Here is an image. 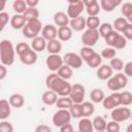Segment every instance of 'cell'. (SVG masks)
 Instances as JSON below:
<instances>
[{
    "label": "cell",
    "instance_id": "cell-1",
    "mask_svg": "<svg viewBox=\"0 0 132 132\" xmlns=\"http://www.w3.org/2000/svg\"><path fill=\"white\" fill-rule=\"evenodd\" d=\"M45 85L48 90L54 91L60 97L69 96L71 93L72 86L65 79L61 78L56 72H52L45 78Z\"/></svg>",
    "mask_w": 132,
    "mask_h": 132
},
{
    "label": "cell",
    "instance_id": "cell-2",
    "mask_svg": "<svg viewBox=\"0 0 132 132\" xmlns=\"http://www.w3.org/2000/svg\"><path fill=\"white\" fill-rule=\"evenodd\" d=\"M14 54L15 48L13 47L11 41L9 40H2L0 42V60L1 64L5 66H10L14 62Z\"/></svg>",
    "mask_w": 132,
    "mask_h": 132
},
{
    "label": "cell",
    "instance_id": "cell-3",
    "mask_svg": "<svg viewBox=\"0 0 132 132\" xmlns=\"http://www.w3.org/2000/svg\"><path fill=\"white\" fill-rule=\"evenodd\" d=\"M41 31H42V27H41V22L39 21V19L28 21L26 26L22 30L23 35L29 39H34L35 37L38 36V34Z\"/></svg>",
    "mask_w": 132,
    "mask_h": 132
},
{
    "label": "cell",
    "instance_id": "cell-4",
    "mask_svg": "<svg viewBox=\"0 0 132 132\" xmlns=\"http://www.w3.org/2000/svg\"><path fill=\"white\" fill-rule=\"evenodd\" d=\"M128 84V78L126 74L124 73H117L116 75H112L108 80H107V88L110 91L118 92L119 90L124 89Z\"/></svg>",
    "mask_w": 132,
    "mask_h": 132
},
{
    "label": "cell",
    "instance_id": "cell-5",
    "mask_svg": "<svg viewBox=\"0 0 132 132\" xmlns=\"http://www.w3.org/2000/svg\"><path fill=\"white\" fill-rule=\"evenodd\" d=\"M71 118L69 109H58L53 116V124L56 127L61 128L65 124L70 123Z\"/></svg>",
    "mask_w": 132,
    "mask_h": 132
},
{
    "label": "cell",
    "instance_id": "cell-6",
    "mask_svg": "<svg viewBox=\"0 0 132 132\" xmlns=\"http://www.w3.org/2000/svg\"><path fill=\"white\" fill-rule=\"evenodd\" d=\"M100 34H99V30H91V29H87L82 35H81V41L85 44V46H94L97 41L99 40Z\"/></svg>",
    "mask_w": 132,
    "mask_h": 132
},
{
    "label": "cell",
    "instance_id": "cell-7",
    "mask_svg": "<svg viewBox=\"0 0 132 132\" xmlns=\"http://www.w3.org/2000/svg\"><path fill=\"white\" fill-rule=\"evenodd\" d=\"M85 95H86V89H85V87L82 85H80V84H74V85H72L71 93H70L69 97L71 98V100H72L73 103L81 104L84 102Z\"/></svg>",
    "mask_w": 132,
    "mask_h": 132
},
{
    "label": "cell",
    "instance_id": "cell-8",
    "mask_svg": "<svg viewBox=\"0 0 132 132\" xmlns=\"http://www.w3.org/2000/svg\"><path fill=\"white\" fill-rule=\"evenodd\" d=\"M63 61L65 65H68L72 69H78L81 67L82 64V59L78 54L75 53H67L63 56Z\"/></svg>",
    "mask_w": 132,
    "mask_h": 132
},
{
    "label": "cell",
    "instance_id": "cell-9",
    "mask_svg": "<svg viewBox=\"0 0 132 132\" xmlns=\"http://www.w3.org/2000/svg\"><path fill=\"white\" fill-rule=\"evenodd\" d=\"M85 9L84 1H70L67 7V15L69 19H75L80 16V13Z\"/></svg>",
    "mask_w": 132,
    "mask_h": 132
},
{
    "label": "cell",
    "instance_id": "cell-10",
    "mask_svg": "<svg viewBox=\"0 0 132 132\" xmlns=\"http://www.w3.org/2000/svg\"><path fill=\"white\" fill-rule=\"evenodd\" d=\"M102 105L105 109H114L116 107L122 105L121 101V93L119 92H113L111 95L107 96L104 98L102 101Z\"/></svg>",
    "mask_w": 132,
    "mask_h": 132
},
{
    "label": "cell",
    "instance_id": "cell-11",
    "mask_svg": "<svg viewBox=\"0 0 132 132\" xmlns=\"http://www.w3.org/2000/svg\"><path fill=\"white\" fill-rule=\"evenodd\" d=\"M111 119L118 123L125 122L131 117V110L128 107H116L111 111Z\"/></svg>",
    "mask_w": 132,
    "mask_h": 132
},
{
    "label": "cell",
    "instance_id": "cell-12",
    "mask_svg": "<svg viewBox=\"0 0 132 132\" xmlns=\"http://www.w3.org/2000/svg\"><path fill=\"white\" fill-rule=\"evenodd\" d=\"M45 64L52 72H56L64 65L63 57H61L60 55H48L45 60Z\"/></svg>",
    "mask_w": 132,
    "mask_h": 132
},
{
    "label": "cell",
    "instance_id": "cell-13",
    "mask_svg": "<svg viewBox=\"0 0 132 132\" xmlns=\"http://www.w3.org/2000/svg\"><path fill=\"white\" fill-rule=\"evenodd\" d=\"M84 4L89 16H97V14L101 9L99 2L97 0H85Z\"/></svg>",
    "mask_w": 132,
    "mask_h": 132
},
{
    "label": "cell",
    "instance_id": "cell-14",
    "mask_svg": "<svg viewBox=\"0 0 132 132\" xmlns=\"http://www.w3.org/2000/svg\"><path fill=\"white\" fill-rule=\"evenodd\" d=\"M41 36L46 40V41H50V40H54L58 37V29L56 28V26L54 25H45L43 28H42V31H41Z\"/></svg>",
    "mask_w": 132,
    "mask_h": 132
},
{
    "label": "cell",
    "instance_id": "cell-15",
    "mask_svg": "<svg viewBox=\"0 0 132 132\" xmlns=\"http://www.w3.org/2000/svg\"><path fill=\"white\" fill-rule=\"evenodd\" d=\"M112 68L109 65H101L97 68V77L101 80H108L112 76Z\"/></svg>",
    "mask_w": 132,
    "mask_h": 132
},
{
    "label": "cell",
    "instance_id": "cell-16",
    "mask_svg": "<svg viewBox=\"0 0 132 132\" xmlns=\"http://www.w3.org/2000/svg\"><path fill=\"white\" fill-rule=\"evenodd\" d=\"M27 22L28 21L24 14H14L10 19V26L15 30H20V29L23 30V28L26 26Z\"/></svg>",
    "mask_w": 132,
    "mask_h": 132
},
{
    "label": "cell",
    "instance_id": "cell-17",
    "mask_svg": "<svg viewBox=\"0 0 132 132\" xmlns=\"http://www.w3.org/2000/svg\"><path fill=\"white\" fill-rule=\"evenodd\" d=\"M54 22L60 28V27L69 26L70 20H69V16L67 15V13H65L63 11H58V12H56L54 14Z\"/></svg>",
    "mask_w": 132,
    "mask_h": 132
},
{
    "label": "cell",
    "instance_id": "cell-18",
    "mask_svg": "<svg viewBox=\"0 0 132 132\" xmlns=\"http://www.w3.org/2000/svg\"><path fill=\"white\" fill-rule=\"evenodd\" d=\"M69 26L74 31H82L87 27V20L84 16L80 15L78 18H75V19L70 20Z\"/></svg>",
    "mask_w": 132,
    "mask_h": 132
},
{
    "label": "cell",
    "instance_id": "cell-19",
    "mask_svg": "<svg viewBox=\"0 0 132 132\" xmlns=\"http://www.w3.org/2000/svg\"><path fill=\"white\" fill-rule=\"evenodd\" d=\"M11 112V105L8 100L1 99L0 100V119L1 121H4L10 116Z\"/></svg>",
    "mask_w": 132,
    "mask_h": 132
},
{
    "label": "cell",
    "instance_id": "cell-20",
    "mask_svg": "<svg viewBox=\"0 0 132 132\" xmlns=\"http://www.w3.org/2000/svg\"><path fill=\"white\" fill-rule=\"evenodd\" d=\"M46 44H47V41L42 36H37L34 39H32L31 47L35 52H42L46 48Z\"/></svg>",
    "mask_w": 132,
    "mask_h": 132
},
{
    "label": "cell",
    "instance_id": "cell-21",
    "mask_svg": "<svg viewBox=\"0 0 132 132\" xmlns=\"http://www.w3.org/2000/svg\"><path fill=\"white\" fill-rule=\"evenodd\" d=\"M20 60L25 65H33L37 61V54H36L35 51L30 50L29 52H27L26 54H24L23 56H21L20 57Z\"/></svg>",
    "mask_w": 132,
    "mask_h": 132
},
{
    "label": "cell",
    "instance_id": "cell-22",
    "mask_svg": "<svg viewBox=\"0 0 132 132\" xmlns=\"http://www.w3.org/2000/svg\"><path fill=\"white\" fill-rule=\"evenodd\" d=\"M46 51L50 55H59V53L62 51V43L58 39L50 40L46 44Z\"/></svg>",
    "mask_w": 132,
    "mask_h": 132
},
{
    "label": "cell",
    "instance_id": "cell-23",
    "mask_svg": "<svg viewBox=\"0 0 132 132\" xmlns=\"http://www.w3.org/2000/svg\"><path fill=\"white\" fill-rule=\"evenodd\" d=\"M41 100L45 105H54L58 101V95L54 91L48 90V91H46L42 94Z\"/></svg>",
    "mask_w": 132,
    "mask_h": 132
},
{
    "label": "cell",
    "instance_id": "cell-24",
    "mask_svg": "<svg viewBox=\"0 0 132 132\" xmlns=\"http://www.w3.org/2000/svg\"><path fill=\"white\" fill-rule=\"evenodd\" d=\"M121 0H101L100 1V7L106 11V12H110L112 11L117 6H119L121 4Z\"/></svg>",
    "mask_w": 132,
    "mask_h": 132
},
{
    "label": "cell",
    "instance_id": "cell-25",
    "mask_svg": "<svg viewBox=\"0 0 132 132\" xmlns=\"http://www.w3.org/2000/svg\"><path fill=\"white\" fill-rule=\"evenodd\" d=\"M72 31L73 30L70 28V26L60 27L58 29V38L61 41H68L72 37Z\"/></svg>",
    "mask_w": 132,
    "mask_h": 132
},
{
    "label": "cell",
    "instance_id": "cell-26",
    "mask_svg": "<svg viewBox=\"0 0 132 132\" xmlns=\"http://www.w3.org/2000/svg\"><path fill=\"white\" fill-rule=\"evenodd\" d=\"M78 131L79 132H93V122L88 118H82L78 122Z\"/></svg>",
    "mask_w": 132,
    "mask_h": 132
},
{
    "label": "cell",
    "instance_id": "cell-27",
    "mask_svg": "<svg viewBox=\"0 0 132 132\" xmlns=\"http://www.w3.org/2000/svg\"><path fill=\"white\" fill-rule=\"evenodd\" d=\"M8 101H9L10 105L12 107H15V108H20V107H22L25 104V98H24V96L21 95V94H18V93L12 94L9 97Z\"/></svg>",
    "mask_w": 132,
    "mask_h": 132
},
{
    "label": "cell",
    "instance_id": "cell-28",
    "mask_svg": "<svg viewBox=\"0 0 132 132\" xmlns=\"http://www.w3.org/2000/svg\"><path fill=\"white\" fill-rule=\"evenodd\" d=\"M104 98H105V95L101 89H98V88L93 89L90 93V99L93 103H102Z\"/></svg>",
    "mask_w": 132,
    "mask_h": 132
},
{
    "label": "cell",
    "instance_id": "cell-29",
    "mask_svg": "<svg viewBox=\"0 0 132 132\" xmlns=\"http://www.w3.org/2000/svg\"><path fill=\"white\" fill-rule=\"evenodd\" d=\"M56 105H57V107L59 109H69L73 105V102H72V100H71V98L69 96L59 97Z\"/></svg>",
    "mask_w": 132,
    "mask_h": 132
},
{
    "label": "cell",
    "instance_id": "cell-30",
    "mask_svg": "<svg viewBox=\"0 0 132 132\" xmlns=\"http://www.w3.org/2000/svg\"><path fill=\"white\" fill-rule=\"evenodd\" d=\"M92 122H93L94 130H96L97 132L106 131L107 123H106V121H105L104 118H102V117H96V118H94V120Z\"/></svg>",
    "mask_w": 132,
    "mask_h": 132
},
{
    "label": "cell",
    "instance_id": "cell-31",
    "mask_svg": "<svg viewBox=\"0 0 132 132\" xmlns=\"http://www.w3.org/2000/svg\"><path fill=\"white\" fill-rule=\"evenodd\" d=\"M57 74H58L61 78H63V79H65V80H68L69 78L72 77L73 71H72V68H71V67H69L68 65H65V64H64V65L57 71Z\"/></svg>",
    "mask_w": 132,
    "mask_h": 132
},
{
    "label": "cell",
    "instance_id": "cell-32",
    "mask_svg": "<svg viewBox=\"0 0 132 132\" xmlns=\"http://www.w3.org/2000/svg\"><path fill=\"white\" fill-rule=\"evenodd\" d=\"M129 24V22L125 19V18H118L113 21V24H112V27H113V30L117 31V32H123L125 30V28L127 27V25Z\"/></svg>",
    "mask_w": 132,
    "mask_h": 132
},
{
    "label": "cell",
    "instance_id": "cell-33",
    "mask_svg": "<svg viewBox=\"0 0 132 132\" xmlns=\"http://www.w3.org/2000/svg\"><path fill=\"white\" fill-rule=\"evenodd\" d=\"M12 8L16 12V14H24L25 11L28 9V6L26 4V1H24V0H15L12 3Z\"/></svg>",
    "mask_w": 132,
    "mask_h": 132
},
{
    "label": "cell",
    "instance_id": "cell-34",
    "mask_svg": "<svg viewBox=\"0 0 132 132\" xmlns=\"http://www.w3.org/2000/svg\"><path fill=\"white\" fill-rule=\"evenodd\" d=\"M81 109H82V118H88L94 113L95 106H94L93 102L85 101L81 103Z\"/></svg>",
    "mask_w": 132,
    "mask_h": 132
},
{
    "label": "cell",
    "instance_id": "cell-35",
    "mask_svg": "<svg viewBox=\"0 0 132 132\" xmlns=\"http://www.w3.org/2000/svg\"><path fill=\"white\" fill-rule=\"evenodd\" d=\"M101 63H102V57H101V55H99L97 53H95L87 61V64H88V66L90 68H99L100 65H101Z\"/></svg>",
    "mask_w": 132,
    "mask_h": 132
},
{
    "label": "cell",
    "instance_id": "cell-36",
    "mask_svg": "<svg viewBox=\"0 0 132 132\" xmlns=\"http://www.w3.org/2000/svg\"><path fill=\"white\" fill-rule=\"evenodd\" d=\"M101 26L100 19L98 16H89L87 19V28L91 30H98Z\"/></svg>",
    "mask_w": 132,
    "mask_h": 132
},
{
    "label": "cell",
    "instance_id": "cell-37",
    "mask_svg": "<svg viewBox=\"0 0 132 132\" xmlns=\"http://www.w3.org/2000/svg\"><path fill=\"white\" fill-rule=\"evenodd\" d=\"M95 53H96V52H95L92 47H90V46H82V47L80 48V51H79V56L81 57L82 60H85V61L87 62Z\"/></svg>",
    "mask_w": 132,
    "mask_h": 132
},
{
    "label": "cell",
    "instance_id": "cell-38",
    "mask_svg": "<svg viewBox=\"0 0 132 132\" xmlns=\"http://www.w3.org/2000/svg\"><path fill=\"white\" fill-rule=\"evenodd\" d=\"M70 114L72 118L74 119H79L82 118V109H81V104H77V103H73V105L69 108Z\"/></svg>",
    "mask_w": 132,
    "mask_h": 132
},
{
    "label": "cell",
    "instance_id": "cell-39",
    "mask_svg": "<svg viewBox=\"0 0 132 132\" xmlns=\"http://www.w3.org/2000/svg\"><path fill=\"white\" fill-rule=\"evenodd\" d=\"M98 30H99L100 36H102L103 38H105L110 32L113 31V27L109 23H103V24H101V26H100V28Z\"/></svg>",
    "mask_w": 132,
    "mask_h": 132
},
{
    "label": "cell",
    "instance_id": "cell-40",
    "mask_svg": "<svg viewBox=\"0 0 132 132\" xmlns=\"http://www.w3.org/2000/svg\"><path fill=\"white\" fill-rule=\"evenodd\" d=\"M30 50H32V48L30 47V45L27 42H19L16 44V46H15V53L18 54L19 57L23 56L24 54H26Z\"/></svg>",
    "mask_w": 132,
    "mask_h": 132
},
{
    "label": "cell",
    "instance_id": "cell-41",
    "mask_svg": "<svg viewBox=\"0 0 132 132\" xmlns=\"http://www.w3.org/2000/svg\"><path fill=\"white\" fill-rule=\"evenodd\" d=\"M25 18L27 19V21H31V20H37L39 18V11L37 8H31L28 7V9L25 11L24 13Z\"/></svg>",
    "mask_w": 132,
    "mask_h": 132
},
{
    "label": "cell",
    "instance_id": "cell-42",
    "mask_svg": "<svg viewBox=\"0 0 132 132\" xmlns=\"http://www.w3.org/2000/svg\"><path fill=\"white\" fill-rule=\"evenodd\" d=\"M109 66L112 68V70H116V71H121L123 68H124V62L122 59L120 58H113L110 60L109 62Z\"/></svg>",
    "mask_w": 132,
    "mask_h": 132
},
{
    "label": "cell",
    "instance_id": "cell-43",
    "mask_svg": "<svg viewBox=\"0 0 132 132\" xmlns=\"http://www.w3.org/2000/svg\"><path fill=\"white\" fill-rule=\"evenodd\" d=\"M119 35H120V33L117 32V31H114V30H113L112 32H110V33L104 38L106 44H108L110 47H113V45H114V43H116V41H117Z\"/></svg>",
    "mask_w": 132,
    "mask_h": 132
},
{
    "label": "cell",
    "instance_id": "cell-44",
    "mask_svg": "<svg viewBox=\"0 0 132 132\" xmlns=\"http://www.w3.org/2000/svg\"><path fill=\"white\" fill-rule=\"evenodd\" d=\"M116 54H117L116 50L113 47H110L109 46V47H105V48L102 50L101 57L104 58V59H107V60H111V59L116 58Z\"/></svg>",
    "mask_w": 132,
    "mask_h": 132
},
{
    "label": "cell",
    "instance_id": "cell-45",
    "mask_svg": "<svg viewBox=\"0 0 132 132\" xmlns=\"http://www.w3.org/2000/svg\"><path fill=\"white\" fill-rule=\"evenodd\" d=\"M121 101L123 106H128L132 103V93L128 91H124L121 93Z\"/></svg>",
    "mask_w": 132,
    "mask_h": 132
},
{
    "label": "cell",
    "instance_id": "cell-46",
    "mask_svg": "<svg viewBox=\"0 0 132 132\" xmlns=\"http://www.w3.org/2000/svg\"><path fill=\"white\" fill-rule=\"evenodd\" d=\"M121 12L122 14L125 16V19L127 20L131 13H132V3L131 2H126L122 5V8H121Z\"/></svg>",
    "mask_w": 132,
    "mask_h": 132
},
{
    "label": "cell",
    "instance_id": "cell-47",
    "mask_svg": "<svg viewBox=\"0 0 132 132\" xmlns=\"http://www.w3.org/2000/svg\"><path fill=\"white\" fill-rule=\"evenodd\" d=\"M121 130V126L118 122L116 121H110L107 123L106 126V132H120Z\"/></svg>",
    "mask_w": 132,
    "mask_h": 132
},
{
    "label": "cell",
    "instance_id": "cell-48",
    "mask_svg": "<svg viewBox=\"0 0 132 132\" xmlns=\"http://www.w3.org/2000/svg\"><path fill=\"white\" fill-rule=\"evenodd\" d=\"M127 45V39L123 36V35H119V37H118V39H117V41H116V43H114V45H113V48L116 50H122V48H124L125 46Z\"/></svg>",
    "mask_w": 132,
    "mask_h": 132
},
{
    "label": "cell",
    "instance_id": "cell-49",
    "mask_svg": "<svg viewBox=\"0 0 132 132\" xmlns=\"http://www.w3.org/2000/svg\"><path fill=\"white\" fill-rule=\"evenodd\" d=\"M8 21H9V14L7 12L1 11L0 12V31H3V29L7 25Z\"/></svg>",
    "mask_w": 132,
    "mask_h": 132
},
{
    "label": "cell",
    "instance_id": "cell-50",
    "mask_svg": "<svg viewBox=\"0 0 132 132\" xmlns=\"http://www.w3.org/2000/svg\"><path fill=\"white\" fill-rule=\"evenodd\" d=\"M0 132H13V126L7 121L0 122Z\"/></svg>",
    "mask_w": 132,
    "mask_h": 132
},
{
    "label": "cell",
    "instance_id": "cell-51",
    "mask_svg": "<svg viewBox=\"0 0 132 132\" xmlns=\"http://www.w3.org/2000/svg\"><path fill=\"white\" fill-rule=\"evenodd\" d=\"M123 33V36L126 38V39H129V40H132V24H128L127 27L125 28V30L122 32Z\"/></svg>",
    "mask_w": 132,
    "mask_h": 132
},
{
    "label": "cell",
    "instance_id": "cell-52",
    "mask_svg": "<svg viewBox=\"0 0 132 132\" xmlns=\"http://www.w3.org/2000/svg\"><path fill=\"white\" fill-rule=\"evenodd\" d=\"M124 72L126 74V76H130L132 77V61L128 62L125 64L124 66Z\"/></svg>",
    "mask_w": 132,
    "mask_h": 132
},
{
    "label": "cell",
    "instance_id": "cell-53",
    "mask_svg": "<svg viewBox=\"0 0 132 132\" xmlns=\"http://www.w3.org/2000/svg\"><path fill=\"white\" fill-rule=\"evenodd\" d=\"M35 132H52V129L47 125L41 124V125H38L35 128Z\"/></svg>",
    "mask_w": 132,
    "mask_h": 132
},
{
    "label": "cell",
    "instance_id": "cell-54",
    "mask_svg": "<svg viewBox=\"0 0 132 132\" xmlns=\"http://www.w3.org/2000/svg\"><path fill=\"white\" fill-rule=\"evenodd\" d=\"M60 132H74V130H73L72 125L70 123H68V124H65L64 126H62L60 128Z\"/></svg>",
    "mask_w": 132,
    "mask_h": 132
},
{
    "label": "cell",
    "instance_id": "cell-55",
    "mask_svg": "<svg viewBox=\"0 0 132 132\" xmlns=\"http://www.w3.org/2000/svg\"><path fill=\"white\" fill-rule=\"evenodd\" d=\"M6 74H7V68H6L5 65L1 64V65H0V79H1V80L4 79L5 76H6Z\"/></svg>",
    "mask_w": 132,
    "mask_h": 132
},
{
    "label": "cell",
    "instance_id": "cell-56",
    "mask_svg": "<svg viewBox=\"0 0 132 132\" xmlns=\"http://www.w3.org/2000/svg\"><path fill=\"white\" fill-rule=\"evenodd\" d=\"M39 1L38 0H26V4L28 7H31V8H36V6L38 5Z\"/></svg>",
    "mask_w": 132,
    "mask_h": 132
},
{
    "label": "cell",
    "instance_id": "cell-57",
    "mask_svg": "<svg viewBox=\"0 0 132 132\" xmlns=\"http://www.w3.org/2000/svg\"><path fill=\"white\" fill-rule=\"evenodd\" d=\"M126 132H132V124L128 125L127 128H126Z\"/></svg>",
    "mask_w": 132,
    "mask_h": 132
},
{
    "label": "cell",
    "instance_id": "cell-58",
    "mask_svg": "<svg viewBox=\"0 0 132 132\" xmlns=\"http://www.w3.org/2000/svg\"><path fill=\"white\" fill-rule=\"evenodd\" d=\"M127 21H128L130 24H132V13H131V15H130V16L127 19Z\"/></svg>",
    "mask_w": 132,
    "mask_h": 132
},
{
    "label": "cell",
    "instance_id": "cell-59",
    "mask_svg": "<svg viewBox=\"0 0 132 132\" xmlns=\"http://www.w3.org/2000/svg\"><path fill=\"white\" fill-rule=\"evenodd\" d=\"M4 6H5V1H3V2H2V5H1V8H0V9H1V10H3V9H4Z\"/></svg>",
    "mask_w": 132,
    "mask_h": 132
},
{
    "label": "cell",
    "instance_id": "cell-60",
    "mask_svg": "<svg viewBox=\"0 0 132 132\" xmlns=\"http://www.w3.org/2000/svg\"><path fill=\"white\" fill-rule=\"evenodd\" d=\"M130 119L132 120V111H131V117H130Z\"/></svg>",
    "mask_w": 132,
    "mask_h": 132
},
{
    "label": "cell",
    "instance_id": "cell-61",
    "mask_svg": "<svg viewBox=\"0 0 132 132\" xmlns=\"http://www.w3.org/2000/svg\"><path fill=\"white\" fill-rule=\"evenodd\" d=\"M101 132H106V131H101Z\"/></svg>",
    "mask_w": 132,
    "mask_h": 132
},
{
    "label": "cell",
    "instance_id": "cell-62",
    "mask_svg": "<svg viewBox=\"0 0 132 132\" xmlns=\"http://www.w3.org/2000/svg\"><path fill=\"white\" fill-rule=\"evenodd\" d=\"M74 132H75V131H74ZM76 132H79V131H76Z\"/></svg>",
    "mask_w": 132,
    "mask_h": 132
}]
</instances>
